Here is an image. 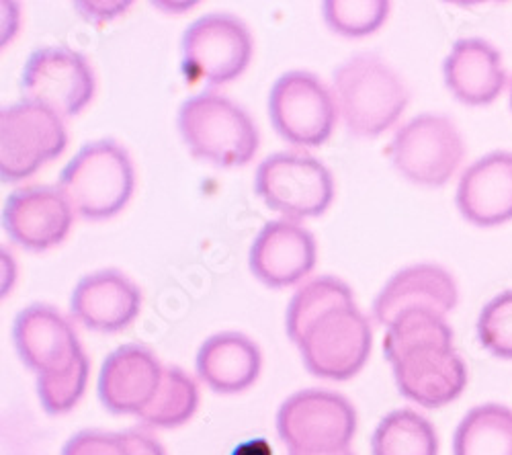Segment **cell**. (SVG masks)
Wrapping results in <instances>:
<instances>
[{"label": "cell", "mask_w": 512, "mask_h": 455, "mask_svg": "<svg viewBox=\"0 0 512 455\" xmlns=\"http://www.w3.org/2000/svg\"><path fill=\"white\" fill-rule=\"evenodd\" d=\"M383 353L394 367L400 394L420 406L441 408L467 384V367L453 349V330L435 312H402L388 326Z\"/></svg>", "instance_id": "obj_1"}, {"label": "cell", "mask_w": 512, "mask_h": 455, "mask_svg": "<svg viewBox=\"0 0 512 455\" xmlns=\"http://www.w3.org/2000/svg\"><path fill=\"white\" fill-rule=\"evenodd\" d=\"M336 103L347 128L375 138L392 128L408 105L398 74L375 56H355L334 70Z\"/></svg>", "instance_id": "obj_2"}, {"label": "cell", "mask_w": 512, "mask_h": 455, "mask_svg": "<svg viewBox=\"0 0 512 455\" xmlns=\"http://www.w3.org/2000/svg\"><path fill=\"white\" fill-rule=\"evenodd\" d=\"M58 189L82 218H111L134 193L132 160L111 140L91 142L66 164Z\"/></svg>", "instance_id": "obj_3"}, {"label": "cell", "mask_w": 512, "mask_h": 455, "mask_svg": "<svg viewBox=\"0 0 512 455\" xmlns=\"http://www.w3.org/2000/svg\"><path fill=\"white\" fill-rule=\"evenodd\" d=\"M179 130L193 156L218 167H240L259 148L248 113L216 93L189 97L179 111Z\"/></svg>", "instance_id": "obj_4"}, {"label": "cell", "mask_w": 512, "mask_h": 455, "mask_svg": "<svg viewBox=\"0 0 512 455\" xmlns=\"http://www.w3.org/2000/svg\"><path fill=\"white\" fill-rule=\"evenodd\" d=\"M277 431L291 451L349 449L357 431V412L340 394L302 390L281 404Z\"/></svg>", "instance_id": "obj_5"}, {"label": "cell", "mask_w": 512, "mask_h": 455, "mask_svg": "<svg viewBox=\"0 0 512 455\" xmlns=\"http://www.w3.org/2000/svg\"><path fill=\"white\" fill-rule=\"evenodd\" d=\"M68 136L62 117L31 101L15 103L0 113V177L17 183L60 156Z\"/></svg>", "instance_id": "obj_6"}, {"label": "cell", "mask_w": 512, "mask_h": 455, "mask_svg": "<svg viewBox=\"0 0 512 455\" xmlns=\"http://www.w3.org/2000/svg\"><path fill=\"white\" fill-rule=\"evenodd\" d=\"M254 189L271 210L287 218L322 216L334 197L332 175L308 154L279 152L263 160Z\"/></svg>", "instance_id": "obj_7"}, {"label": "cell", "mask_w": 512, "mask_h": 455, "mask_svg": "<svg viewBox=\"0 0 512 455\" xmlns=\"http://www.w3.org/2000/svg\"><path fill=\"white\" fill-rule=\"evenodd\" d=\"M297 347L312 376L343 382L363 369L371 353V326L355 304L340 306L318 318Z\"/></svg>", "instance_id": "obj_8"}, {"label": "cell", "mask_w": 512, "mask_h": 455, "mask_svg": "<svg viewBox=\"0 0 512 455\" xmlns=\"http://www.w3.org/2000/svg\"><path fill=\"white\" fill-rule=\"evenodd\" d=\"M181 52L187 82L224 85L246 70L252 56V37L234 15L211 13L185 31Z\"/></svg>", "instance_id": "obj_9"}, {"label": "cell", "mask_w": 512, "mask_h": 455, "mask_svg": "<svg viewBox=\"0 0 512 455\" xmlns=\"http://www.w3.org/2000/svg\"><path fill=\"white\" fill-rule=\"evenodd\" d=\"M465 148L451 119L424 113L402 126L390 146L402 177L426 187L445 185L463 160Z\"/></svg>", "instance_id": "obj_10"}, {"label": "cell", "mask_w": 512, "mask_h": 455, "mask_svg": "<svg viewBox=\"0 0 512 455\" xmlns=\"http://www.w3.org/2000/svg\"><path fill=\"white\" fill-rule=\"evenodd\" d=\"M273 128L295 146H320L334 128L336 105L328 89L308 72L293 70L277 78L269 95Z\"/></svg>", "instance_id": "obj_11"}, {"label": "cell", "mask_w": 512, "mask_h": 455, "mask_svg": "<svg viewBox=\"0 0 512 455\" xmlns=\"http://www.w3.org/2000/svg\"><path fill=\"white\" fill-rule=\"evenodd\" d=\"M25 101L37 103L60 117H72L87 107L95 93L89 62L68 48H41L25 62L21 74Z\"/></svg>", "instance_id": "obj_12"}, {"label": "cell", "mask_w": 512, "mask_h": 455, "mask_svg": "<svg viewBox=\"0 0 512 455\" xmlns=\"http://www.w3.org/2000/svg\"><path fill=\"white\" fill-rule=\"evenodd\" d=\"M72 226V205L56 187H25L13 191L3 208L5 232L29 251L60 244Z\"/></svg>", "instance_id": "obj_13"}, {"label": "cell", "mask_w": 512, "mask_h": 455, "mask_svg": "<svg viewBox=\"0 0 512 455\" xmlns=\"http://www.w3.org/2000/svg\"><path fill=\"white\" fill-rule=\"evenodd\" d=\"M13 339L21 361L37 376L66 371L84 355L72 324L44 304H33L19 312Z\"/></svg>", "instance_id": "obj_14"}, {"label": "cell", "mask_w": 512, "mask_h": 455, "mask_svg": "<svg viewBox=\"0 0 512 455\" xmlns=\"http://www.w3.org/2000/svg\"><path fill=\"white\" fill-rule=\"evenodd\" d=\"M250 271L269 287L302 281L316 265L314 236L300 224L277 220L265 224L250 246Z\"/></svg>", "instance_id": "obj_15"}, {"label": "cell", "mask_w": 512, "mask_h": 455, "mask_svg": "<svg viewBox=\"0 0 512 455\" xmlns=\"http://www.w3.org/2000/svg\"><path fill=\"white\" fill-rule=\"evenodd\" d=\"M156 355L142 345H123L103 363L99 398L115 415H140L162 378Z\"/></svg>", "instance_id": "obj_16"}, {"label": "cell", "mask_w": 512, "mask_h": 455, "mask_svg": "<svg viewBox=\"0 0 512 455\" xmlns=\"http://www.w3.org/2000/svg\"><path fill=\"white\" fill-rule=\"evenodd\" d=\"M140 289L119 271H97L82 277L70 300L78 322L99 333H117L140 314Z\"/></svg>", "instance_id": "obj_17"}, {"label": "cell", "mask_w": 512, "mask_h": 455, "mask_svg": "<svg viewBox=\"0 0 512 455\" xmlns=\"http://www.w3.org/2000/svg\"><path fill=\"white\" fill-rule=\"evenodd\" d=\"M457 304V285L453 277L437 265H414L398 271L373 302L375 320L390 326L402 312L429 310L439 316Z\"/></svg>", "instance_id": "obj_18"}, {"label": "cell", "mask_w": 512, "mask_h": 455, "mask_svg": "<svg viewBox=\"0 0 512 455\" xmlns=\"http://www.w3.org/2000/svg\"><path fill=\"white\" fill-rule=\"evenodd\" d=\"M457 208L467 222L484 228L512 220V152H492L463 173Z\"/></svg>", "instance_id": "obj_19"}, {"label": "cell", "mask_w": 512, "mask_h": 455, "mask_svg": "<svg viewBox=\"0 0 512 455\" xmlns=\"http://www.w3.org/2000/svg\"><path fill=\"white\" fill-rule=\"evenodd\" d=\"M447 89L465 105H488L506 85L500 54L484 39H459L443 66Z\"/></svg>", "instance_id": "obj_20"}, {"label": "cell", "mask_w": 512, "mask_h": 455, "mask_svg": "<svg viewBox=\"0 0 512 455\" xmlns=\"http://www.w3.org/2000/svg\"><path fill=\"white\" fill-rule=\"evenodd\" d=\"M197 374L213 392H244L261 374V351L244 335H213L199 347Z\"/></svg>", "instance_id": "obj_21"}, {"label": "cell", "mask_w": 512, "mask_h": 455, "mask_svg": "<svg viewBox=\"0 0 512 455\" xmlns=\"http://www.w3.org/2000/svg\"><path fill=\"white\" fill-rule=\"evenodd\" d=\"M453 455H512V410L502 404L469 410L455 431Z\"/></svg>", "instance_id": "obj_22"}, {"label": "cell", "mask_w": 512, "mask_h": 455, "mask_svg": "<svg viewBox=\"0 0 512 455\" xmlns=\"http://www.w3.org/2000/svg\"><path fill=\"white\" fill-rule=\"evenodd\" d=\"M373 455H437L435 427L410 408L394 410L381 419L371 437Z\"/></svg>", "instance_id": "obj_23"}, {"label": "cell", "mask_w": 512, "mask_h": 455, "mask_svg": "<svg viewBox=\"0 0 512 455\" xmlns=\"http://www.w3.org/2000/svg\"><path fill=\"white\" fill-rule=\"evenodd\" d=\"M199 394L195 382L179 367L162 371L156 394L140 412V421L146 427L175 429L185 425L197 410Z\"/></svg>", "instance_id": "obj_24"}, {"label": "cell", "mask_w": 512, "mask_h": 455, "mask_svg": "<svg viewBox=\"0 0 512 455\" xmlns=\"http://www.w3.org/2000/svg\"><path fill=\"white\" fill-rule=\"evenodd\" d=\"M355 304L353 294L349 285H345L340 279L334 277H318L297 289V294L291 298L285 326H287V337L297 345L304 337L306 330L322 318L326 312Z\"/></svg>", "instance_id": "obj_25"}, {"label": "cell", "mask_w": 512, "mask_h": 455, "mask_svg": "<svg viewBox=\"0 0 512 455\" xmlns=\"http://www.w3.org/2000/svg\"><path fill=\"white\" fill-rule=\"evenodd\" d=\"M390 5L383 0H328L324 3L326 23L340 35L363 37L386 21Z\"/></svg>", "instance_id": "obj_26"}, {"label": "cell", "mask_w": 512, "mask_h": 455, "mask_svg": "<svg viewBox=\"0 0 512 455\" xmlns=\"http://www.w3.org/2000/svg\"><path fill=\"white\" fill-rule=\"evenodd\" d=\"M89 359L82 355L70 369L58 374L37 376V396L50 415H64L72 410L89 382Z\"/></svg>", "instance_id": "obj_27"}, {"label": "cell", "mask_w": 512, "mask_h": 455, "mask_svg": "<svg viewBox=\"0 0 512 455\" xmlns=\"http://www.w3.org/2000/svg\"><path fill=\"white\" fill-rule=\"evenodd\" d=\"M478 337L494 357L512 359V289L484 306L478 318Z\"/></svg>", "instance_id": "obj_28"}, {"label": "cell", "mask_w": 512, "mask_h": 455, "mask_svg": "<svg viewBox=\"0 0 512 455\" xmlns=\"http://www.w3.org/2000/svg\"><path fill=\"white\" fill-rule=\"evenodd\" d=\"M62 455H132L123 433L82 431L62 449Z\"/></svg>", "instance_id": "obj_29"}, {"label": "cell", "mask_w": 512, "mask_h": 455, "mask_svg": "<svg viewBox=\"0 0 512 455\" xmlns=\"http://www.w3.org/2000/svg\"><path fill=\"white\" fill-rule=\"evenodd\" d=\"M127 447H130L132 455H166L162 445L142 431H125L123 433Z\"/></svg>", "instance_id": "obj_30"}, {"label": "cell", "mask_w": 512, "mask_h": 455, "mask_svg": "<svg viewBox=\"0 0 512 455\" xmlns=\"http://www.w3.org/2000/svg\"><path fill=\"white\" fill-rule=\"evenodd\" d=\"M230 455H273V447L263 437L248 439V441L238 443Z\"/></svg>", "instance_id": "obj_31"}, {"label": "cell", "mask_w": 512, "mask_h": 455, "mask_svg": "<svg viewBox=\"0 0 512 455\" xmlns=\"http://www.w3.org/2000/svg\"><path fill=\"white\" fill-rule=\"evenodd\" d=\"M289 455H353L351 449H338V451H291Z\"/></svg>", "instance_id": "obj_32"}, {"label": "cell", "mask_w": 512, "mask_h": 455, "mask_svg": "<svg viewBox=\"0 0 512 455\" xmlns=\"http://www.w3.org/2000/svg\"><path fill=\"white\" fill-rule=\"evenodd\" d=\"M510 107H512V87H510Z\"/></svg>", "instance_id": "obj_33"}]
</instances>
